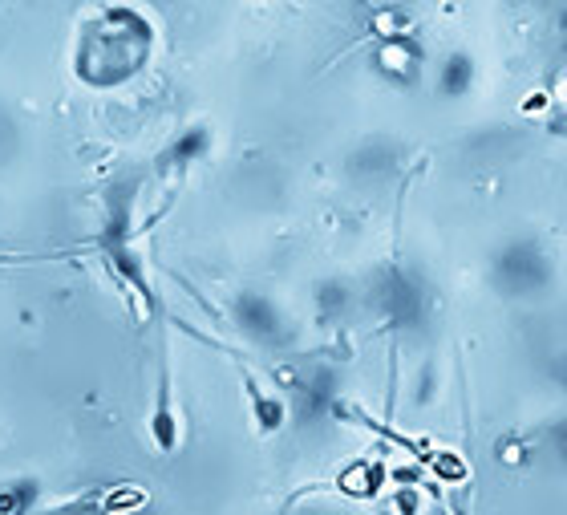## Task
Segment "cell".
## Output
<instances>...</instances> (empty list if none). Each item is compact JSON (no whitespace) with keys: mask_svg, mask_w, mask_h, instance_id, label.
<instances>
[{"mask_svg":"<svg viewBox=\"0 0 567 515\" xmlns=\"http://www.w3.org/2000/svg\"><path fill=\"white\" fill-rule=\"evenodd\" d=\"M154 443L162 451H171L175 447V414H171V382L167 374H162L158 382V410H154Z\"/></svg>","mask_w":567,"mask_h":515,"instance_id":"obj_1","label":"cell"}]
</instances>
